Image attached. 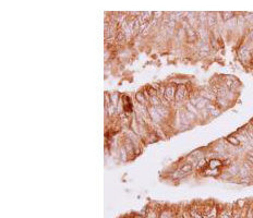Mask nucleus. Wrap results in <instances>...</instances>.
<instances>
[{
	"label": "nucleus",
	"mask_w": 253,
	"mask_h": 218,
	"mask_svg": "<svg viewBox=\"0 0 253 218\" xmlns=\"http://www.w3.org/2000/svg\"><path fill=\"white\" fill-rule=\"evenodd\" d=\"M176 91L177 87L175 85H168L167 87H165V93H164V98H165L167 102H171V100L175 99L176 96Z\"/></svg>",
	"instance_id": "obj_1"
},
{
	"label": "nucleus",
	"mask_w": 253,
	"mask_h": 218,
	"mask_svg": "<svg viewBox=\"0 0 253 218\" xmlns=\"http://www.w3.org/2000/svg\"><path fill=\"white\" fill-rule=\"evenodd\" d=\"M187 87L185 85H178L177 86V91H176V96L175 100L176 102H182L187 96Z\"/></svg>",
	"instance_id": "obj_2"
},
{
	"label": "nucleus",
	"mask_w": 253,
	"mask_h": 218,
	"mask_svg": "<svg viewBox=\"0 0 253 218\" xmlns=\"http://www.w3.org/2000/svg\"><path fill=\"white\" fill-rule=\"evenodd\" d=\"M216 15H217V13H213V12H210L207 13V26L210 28H215L216 25H217V18H216Z\"/></svg>",
	"instance_id": "obj_3"
},
{
	"label": "nucleus",
	"mask_w": 253,
	"mask_h": 218,
	"mask_svg": "<svg viewBox=\"0 0 253 218\" xmlns=\"http://www.w3.org/2000/svg\"><path fill=\"white\" fill-rule=\"evenodd\" d=\"M148 113H150L151 118L153 119V121H155V122H159V121L162 120V116L158 113V111L156 110L155 107L150 108V109H148Z\"/></svg>",
	"instance_id": "obj_4"
},
{
	"label": "nucleus",
	"mask_w": 253,
	"mask_h": 218,
	"mask_svg": "<svg viewBox=\"0 0 253 218\" xmlns=\"http://www.w3.org/2000/svg\"><path fill=\"white\" fill-rule=\"evenodd\" d=\"M224 163L221 161V159H218V158H212L210 161H208V166H210V169H217L218 167H221V166H223Z\"/></svg>",
	"instance_id": "obj_5"
},
{
	"label": "nucleus",
	"mask_w": 253,
	"mask_h": 218,
	"mask_svg": "<svg viewBox=\"0 0 253 218\" xmlns=\"http://www.w3.org/2000/svg\"><path fill=\"white\" fill-rule=\"evenodd\" d=\"M179 169H180V171L182 173H184V175H188L189 172H191V171L193 170V165H192V164H190V163H185V164H183V165L181 166Z\"/></svg>",
	"instance_id": "obj_6"
},
{
	"label": "nucleus",
	"mask_w": 253,
	"mask_h": 218,
	"mask_svg": "<svg viewBox=\"0 0 253 218\" xmlns=\"http://www.w3.org/2000/svg\"><path fill=\"white\" fill-rule=\"evenodd\" d=\"M221 15L223 17L221 20H223L224 22H228L229 20H231V19L235 18V13L233 12H221Z\"/></svg>",
	"instance_id": "obj_7"
},
{
	"label": "nucleus",
	"mask_w": 253,
	"mask_h": 218,
	"mask_svg": "<svg viewBox=\"0 0 253 218\" xmlns=\"http://www.w3.org/2000/svg\"><path fill=\"white\" fill-rule=\"evenodd\" d=\"M227 140V142L228 143H230L233 146H238V145H240V141L238 140V139L236 138V135H229L228 138L226 139Z\"/></svg>",
	"instance_id": "obj_8"
},
{
	"label": "nucleus",
	"mask_w": 253,
	"mask_h": 218,
	"mask_svg": "<svg viewBox=\"0 0 253 218\" xmlns=\"http://www.w3.org/2000/svg\"><path fill=\"white\" fill-rule=\"evenodd\" d=\"M145 218H159V213L157 209H148L145 214Z\"/></svg>",
	"instance_id": "obj_9"
},
{
	"label": "nucleus",
	"mask_w": 253,
	"mask_h": 218,
	"mask_svg": "<svg viewBox=\"0 0 253 218\" xmlns=\"http://www.w3.org/2000/svg\"><path fill=\"white\" fill-rule=\"evenodd\" d=\"M136 99H138V102H139V103H140V104H142L143 106H144V104L146 103V99H145V98H144V96H143V94H142V93H138V94H136Z\"/></svg>",
	"instance_id": "obj_10"
},
{
	"label": "nucleus",
	"mask_w": 253,
	"mask_h": 218,
	"mask_svg": "<svg viewBox=\"0 0 253 218\" xmlns=\"http://www.w3.org/2000/svg\"><path fill=\"white\" fill-rule=\"evenodd\" d=\"M237 205H238V209H244V206H246V200H239L238 203H237Z\"/></svg>",
	"instance_id": "obj_11"
},
{
	"label": "nucleus",
	"mask_w": 253,
	"mask_h": 218,
	"mask_svg": "<svg viewBox=\"0 0 253 218\" xmlns=\"http://www.w3.org/2000/svg\"><path fill=\"white\" fill-rule=\"evenodd\" d=\"M205 164H206V159L205 158H202V159H200V161H198V164H196L198 166H196V167H198V168H203Z\"/></svg>",
	"instance_id": "obj_12"
},
{
	"label": "nucleus",
	"mask_w": 253,
	"mask_h": 218,
	"mask_svg": "<svg viewBox=\"0 0 253 218\" xmlns=\"http://www.w3.org/2000/svg\"><path fill=\"white\" fill-rule=\"evenodd\" d=\"M148 93H150V97H152V96H157V91L154 90L153 87L148 88Z\"/></svg>",
	"instance_id": "obj_13"
},
{
	"label": "nucleus",
	"mask_w": 253,
	"mask_h": 218,
	"mask_svg": "<svg viewBox=\"0 0 253 218\" xmlns=\"http://www.w3.org/2000/svg\"><path fill=\"white\" fill-rule=\"evenodd\" d=\"M134 218H145V217H143V216H134Z\"/></svg>",
	"instance_id": "obj_14"
},
{
	"label": "nucleus",
	"mask_w": 253,
	"mask_h": 218,
	"mask_svg": "<svg viewBox=\"0 0 253 218\" xmlns=\"http://www.w3.org/2000/svg\"><path fill=\"white\" fill-rule=\"evenodd\" d=\"M181 218H182V217H181Z\"/></svg>",
	"instance_id": "obj_15"
}]
</instances>
